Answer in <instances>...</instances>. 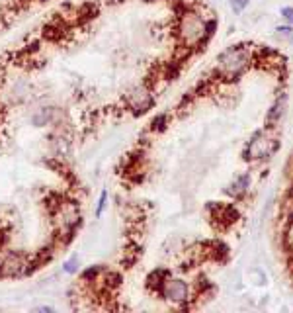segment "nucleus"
<instances>
[{
    "instance_id": "nucleus-1",
    "label": "nucleus",
    "mask_w": 293,
    "mask_h": 313,
    "mask_svg": "<svg viewBox=\"0 0 293 313\" xmlns=\"http://www.w3.org/2000/svg\"><path fill=\"white\" fill-rule=\"evenodd\" d=\"M159 78L59 61L47 24L0 53V280L53 264L88 216L94 147L155 104Z\"/></svg>"
},
{
    "instance_id": "nucleus-2",
    "label": "nucleus",
    "mask_w": 293,
    "mask_h": 313,
    "mask_svg": "<svg viewBox=\"0 0 293 313\" xmlns=\"http://www.w3.org/2000/svg\"><path fill=\"white\" fill-rule=\"evenodd\" d=\"M248 65V51L244 47H233L219 57V74L235 78Z\"/></svg>"
},
{
    "instance_id": "nucleus-3",
    "label": "nucleus",
    "mask_w": 293,
    "mask_h": 313,
    "mask_svg": "<svg viewBox=\"0 0 293 313\" xmlns=\"http://www.w3.org/2000/svg\"><path fill=\"white\" fill-rule=\"evenodd\" d=\"M248 2H250V0H233V2H231V6H233V10L238 14V12H242V10L246 8V4H248Z\"/></svg>"
},
{
    "instance_id": "nucleus-4",
    "label": "nucleus",
    "mask_w": 293,
    "mask_h": 313,
    "mask_svg": "<svg viewBox=\"0 0 293 313\" xmlns=\"http://www.w3.org/2000/svg\"><path fill=\"white\" fill-rule=\"evenodd\" d=\"M281 14H283V16H285V18L293 24V8H283V10H281Z\"/></svg>"
},
{
    "instance_id": "nucleus-5",
    "label": "nucleus",
    "mask_w": 293,
    "mask_h": 313,
    "mask_svg": "<svg viewBox=\"0 0 293 313\" xmlns=\"http://www.w3.org/2000/svg\"><path fill=\"white\" fill-rule=\"evenodd\" d=\"M277 34H279V36H289V37H293V34H291V30H289V28H277Z\"/></svg>"
}]
</instances>
